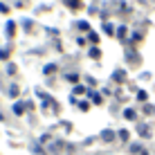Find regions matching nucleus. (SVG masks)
<instances>
[{
	"instance_id": "f257e3e1",
	"label": "nucleus",
	"mask_w": 155,
	"mask_h": 155,
	"mask_svg": "<svg viewBox=\"0 0 155 155\" xmlns=\"http://www.w3.org/2000/svg\"><path fill=\"white\" fill-rule=\"evenodd\" d=\"M23 110H25V104H16L14 106V113L16 115H23Z\"/></svg>"
},
{
	"instance_id": "f03ea898",
	"label": "nucleus",
	"mask_w": 155,
	"mask_h": 155,
	"mask_svg": "<svg viewBox=\"0 0 155 155\" xmlns=\"http://www.w3.org/2000/svg\"><path fill=\"white\" fill-rule=\"evenodd\" d=\"M126 119H135V113H133V110H126Z\"/></svg>"
}]
</instances>
